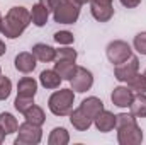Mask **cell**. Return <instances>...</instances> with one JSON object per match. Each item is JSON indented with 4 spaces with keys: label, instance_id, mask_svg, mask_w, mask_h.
I'll use <instances>...</instances> for the list:
<instances>
[{
    "label": "cell",
    "instance_id": "4fadbf2b",
    "mask_svg": "<svg viewBox=\"0 0 146 145\" xmlns=\"http://www.w3.org/2000/svg\"><path fill=\"white\" fill-rule=\"evenodd\" d=\"M70 121H72V125L76 128V130H80V132H83V130H88L90 126H92V123H94V119L92 118H88L82 109H75L70 113Z\"/></svg>",
    "mask_w": 146,
    "mask_h": 145
},
{
    "label": "cell",
    "instance_id": "277c9868",
    "mask_svg": "<svg viewBox=\"0 0 146 145\" xmlns=\"http://www.w3.org/2000/svg\"><path fill=\"white\" fill-rule=\"evenodd\" d=\"M53 15H54V21L60 24H73L80 15V5L75 3L73 0H60Z\"/></svg>",
    "mask_w": 146,
    "mask_h": 145
},
{
    "label": "cell",
    "instance_id": "e0dca14e",
    "mask_svg": "<svg viewBox=\"0 0 146 145\" xmlns=\"http://www.w3.org/2000/svg\"><path fill=\"white\" fill-rule=\"evenodd\" d=\"M129 109H131V114L134 118H146V96L145 94L138 92L133 97V101L129 104Z\"/></svg>",
    "mask_w": 146,
    "mask_h": 145
},
{
    "label": "cell",
    "instance_id": "ba28073f",
    "mask_svg": "<svg viewBox=\"0 0 146 145\" xmlns=\"http://www.w3.org/2000/svg\"><path fill=\"white\" fill-rule=\"evenodd\" d=\"M70 84H72V89L76 92H85L92 87L94 84V77L92 73L88 72L87 68L83 67H76V70L73 73V77L70 79Z\"/></svg>",
    "mask_w": 146,
    "mask_h": 145
},
{
    "label": "cell",
    "instance_id": "836d02e7",
    "mask_svg": "<svg viewBox=\"0 0 146 145\" xmlns=\"http://www.w3.org/2000/svg\"><path fill=\"white\" fill-rule=\"evenodd\" d=\"M5 50H7V48H5V44H3V43L0 41V56H2L3 53H5Z\"/></svg>",
    "mask_w": 146,
    "mask_h": 145
},
{
    "label": "cell",
    "instance_id": "52a82bcc",
    "mask_svg": "<svg viewBox=\"0 0 146 145\" xmlns=\"http://www.w3.org/2000/svg\"><path fill=\"white\" fill-rule=\"evenodd\" d=\"M138 70H139V60H138L136 56L131 55L126 62L115 65V68H114V75H115L117 80H121V82H127L133 75L138 73Z\"/></svg>",
    "mask_w": 146,
    "mask_h": 145
},
{
    "label": "cell",
    "instance_id": "5bb4252c",
    "mask_svg": "<svg viewBox=\"0 0 146 145\" xmlns=\"http://www.w3.org/2000/svg\"><path fill=\"white\" fill-rule=\"evenodd\" d=\"M37 91V82L33 77H24L17 84V96L22 97H34Z\"/></svg>",
    "mask_w": 146,
    "mask_h": 145
},
{
    "label": "cell",
    "instance_id": "7402d4cb",
    "mask_svg": "<svg viewBox=\"0 0 146 145\" xmlns=\"http://www.w3.org/2000/svg\"><path fill=\"white\" fill-rule=\"evenodd\" d=\"M92 15L99 21V22H107L112 19L114 15V7H97V5H92Z\"/></svg>",
    "mask_w": 146,
    "mask_h": 145
},
{
    "label": "cell",
    "instance_id": "cb8c5ba5",
    "mask_svg": "<svg viewBox=\"0 0 146 145\" xmlns=\"http://www.w3.org/2000/svg\"><path fill=\"white\" fill-rule=\"evenodd\" d=\"M68 140H70V137H68V132L65 128H54L51 132L48 142H49V145H66Z\"/></svg>",
    "mask_w": 146,
    "mask_h": 145
},
{
    "label": "cell",
    "instance_id": "d590c367",
    "mask_svg": "<svg viewBox=\"0 0 146 145\" xmlns=\"http://www.w3.org/2000/svg\"><path fill=\"white\" fill-rule=\"evenodd\" d=\"M0 21H2V15H0Z\"/></svg>",
    "mask_w": 146,
    "mask_h": 145
},
{
    "label": "cell",
    "instance_id": "7a4b0ae2",
    "mask_svg": "<svg viewBox=\"0 0 146 145\" xmlns=\"http://www.w3.org/2000/svg\"><path fill=\"white\" fill-rule=\"evenodd\" d=\"M115 128H117V140L121 145H138L143 142V132L136 123L133 114L121 113L115 116Z\"/></svg>",
    "mask_w": 146,
    "mask_h": 145
},
{
    "label": "cell",
    "instance_id": "7c38bea8",
    "mask_svg": "<svg viewBox=\"0 0 146 145\" xmlns=\"http://www.w3.org/2000/svg\"><path fill=\"white\" fill-rule=\"evenodd\" d=\"M33 55L39 62H53V60H56V50L53 46L42 44V43H37V44L33 46Z\"/></svg>",
    "mask_w": 146,
    "mask_h": 145
},
{
    "label": "cell",
    "instance_id": "83f0119b",
    "mask_svg": "<svg viewBox=\"0 0 146 145\" xmlns=\"http://www.w3.org/2000/svg\"><path fill=\"white\" fill-rule=\"evenodd\" d=\"M73 34L70 31H58L56 34H54V41L56 43H60V44H72L73 43Z\"/></svg>",
    "mask_w": 146,
    "mask_h": 145
},
{
    "label": "cell",
    "instance_id": "1f68e13d",
    "mask_svg": "<svg viewBox=\"0 0 146 145\" xmlns=\"http://www.w3.org/2000/svg\"><path fill=\"white\" fill-rule=\"evenodd\" d=\"M92 5H97V7H110L112 5V0H90Z\"/></svg>",
    "mask_w": 146,
    "mask_h": 145
},
{
    "label": "cell",
    "instance_id": "f546056e",
    "mask_svg": "<svg viewBox=\"0 0 146 145\" xmlns=\"http://www.w3.org/2000/svg\"><path fill=\"white\" fill-rule=\"evenodd\" d=\"M39 3H42L48 9V12H54V9L58 7L60 0H39Z\"/></svg>",
    "mask_w": 146,
    "mask_h": 145
},
{
    "label": "cell",
    "instance_id": "ffe728a7",
    "mask_svg": "<svg viewBox=\"0 0 146 145\" xmlns=\"http://www.w3.org/2000/svg\"><path fill=\"white\" fill-rule=\"evenodd\" d=\"M24 116H26V121H31V123H34V125H42L44 123V119H46V116H44V111L36 106V104H33L31 108L27 109L26 113H24Z\"/></svg>",
    "mask_w": 146,
    "mask_h": 145
},
{
    "label": "cell",
    "instance_id": "8fae6325",
    "mask_svg": "<svg viewBox=\"0 0 146 145\" xmlns=\"http://www.w3.org/2000/svg\"><path fill=\"white\" fill-rule=\"evenodd\" d=\"M15 68L22 73H29L36 68V56L33 53H19L15 56Z\"/></svg>",
    "mask_w": 146,
    "mask_h": 145
},
{
    "label": "cell",
    "instance_id": "8992f818",
    "mask_svg": "<svg viewBox=\"0 0 146 145\" xmlns=\"http://www.w3.org/2000/svg\"><path fill=\"white\" fill-rule=\"evenodd\" d=\"M131 56V46L126 41H112L107 46V58L110 63L119 65L122 62H126Z\"/></svg>",
    "mask_w": 146,
    "mask_h": 145
},
{
    "label": "cell",
    "instance_id": "30bf717a",
    "mask_svg": "<svg viewBox=\"0 0 146 145\" xmlns=\"http://www.w3.org/2000/svg\"><path fill=\"white\" fill-rule=\"evenodd\" d=\"M94 123H95V126H97L99 132L107 133V132H110V130L115 126V116H114L110 111L102 109V111L94 118Z\"/></svg>",
    "mask_w": 146,
    "mask_h": 145
},
{
    "label": "cell",
    "instance_id": "ac0fdd59",
    "mask_svg": "<svg viewBox=\"0 0 146 145\" xmlns=\"http://www.w3.org/2000/svg\"><path fill=\"white\" fill-rule=\"evenodd\" d=\"M39 80H41V84L46 89H58L63 79L54 72V70H44V72H41V75H39Z\"/></svg>",
    "mask_w": 146,
    "mask_h": 145
},
{
    "label": "cell",
    "instance_id": "e575fe53",
    "mask_svg": "<svg viewBox=\"0 0 146 145\" xmlns=\"http://www.w3.org/2000/svg\"><path fill=\"white\" fill-rule=\"evenodd\" d=\"M75 3H78V5H83V3H87V2H90V0H73Z\"/></svg>",
    "mask_w": 146,
    "mask_h": 145
},
{
    "label": "cell",
    "instance_id": "f1b7e54d",
    "mask_svg": "<svg viewBox=\"0 0 146 145\" xmlns=\"http://www.w3.org/2000/svg\"><path fill=\"white\" fill-rule=\"evenodd\" d=\"M134 48L141 55H146V33H139L138 36H134Z\"/></svg>",
    "mask_w": 146,
    "mask_h": 145
},
{
    "label": "cell",
    "instance_id": "2e32d148",
    "mask_svg": "<svg viewBox=\"0 0 146 145\" xmlns=\"http://www.w3.org/2000/svg\"><path fill=\"white\" fill-rule=\"evenodd\" d=\"M75 70H76V65L72 60H56V63H54V72L65 80H70Z\"/></svg>",
    "mask_w": 146,
    "mask_h": 145
},
{
    "label": "cell",
    "instance_id": "484cf974",
    "mask_svg": "<svg viewBox=\"0 0 146 145\" xmlns=\"http://www.w3.org/2000/svg\"><path fill=\"white\" fill-rule=\"evenodd\" d=\"M10 91H12V82H10V79L0 75V101L7 99V97L10 96Z\"/></svg>",
    "mask_w": 146,
    "mask_h": 145
},
{
    "label": "cell",
    "instance_id": "603a6c76",
    "mask_svg": "<svg viewBox=\"0 0 146 145\" xmlns=\"http://www.w3.org/2000/svg\"><path fill=\"white\" fill-rule=\"evenodd\" d=\"M127 87H129L133 92H141V94H145L146 92V75H141V73L133 75V77L127 80Z\"/></svg>",
    "mask_w": 146,
    "mask_h": 145
},
{
    "label": "cell",
    "instance_id": "4316f807",
    "mask_svg": "<svg viewBox=\"0 0 146 145\" xmlns=\"http://www.w3.org/2000/svg\"><path fill=\"white\" fill-rule=\"evenodd\" d=\"M56 60H76V51L72 48H61V50H56Z\"/></svg>",
    "mask_w": 146,
    "mask_h": 145
},
{
    "label": "cell",
    "instance_id": "4dcf8cb0",
    "mask_svg": "<svg viewBox=\"0 0 146 145\" xmlns=\"http://www.w3.org/2000/svg\"><path fill=\"white\" fill-rule=\"evenodd\" d=\"M121 3L127 9H133V7H138L141 3V0H121Z\"/></svg>",
    "mask_w": 146,
    "mask_h": 145
},
{
    "label": "cell",
    "instance_id": "d4e9b609",
    "mask_svg": "<svg viewBox=\"0 0 146 145\" xmlns=\"http://www.w3.org/2000/svg\"><path fill=\"white\" fill-rule=\"evenodd\" d=\"M33 104H34V97H22V96H17V99H15V103H14L15 109H17L19 113H22V114L31 108Z\"/></svg>",
    "mask_w": 146,
    "mask_h": 145
},
{
    "label": "cell",
    "instance_id": "44dd1931",
    "mask_svg": "<svg viewBox=\"0 0 146 145\" xmlns=\"http://www.w3.org/2000/svg\"><path fill=\"white\" fill-rule=\"evenodd\" d=\"M0 126L5 130L7 135H10V133H15V132H17L19 123H17V119H15L10 113H2V114H0Z\"/></svg>",
    "mask_w": 146,
    "mask_h": 145
},
{
    "label": "cell",
    "instance_id": "8d00e7d4",
    "mask_svg": "<svg viewBox=\"0 0 146 145\" xmlns=\"http://www.w3.org/2000/svg\"><path fill=\"white\" fill-rule=\"evenodd\" d=\"M145 75H146V73H145Z\"/></svg>",
    "mask_w": 146,
    "mask_h": 145
},
{
    "label": "cell",
    "instance_id": "d6a6232c",
    "mask_svg": "<svg viewBox=\"0 0 146 145\" xmlns=\"http://www.w3.org/2000/svg\"><path fill=\"white\" fill-rule=\"evenodd\" d=\"M5 135H7V133H5V130H3V128L0 126V144L3 142V138H5Z\"/></svg>",
    "mask_w": 146,
    "mask_h": 145
},
{
    "label": "cell",
    "instance_id": "9a60e30c",
    "mask_svg": "<svg viewBox=\"0 0 146 145\" xmlns=\"http://www.w3.org/2000/svg\"><path fill=\"white\" fill-rule=\"evenodd\" d=\"M80 109L88 116V118H95L102 109H104V103L99 99V97H87L82 104H80Z\"/></svg>",
    "mask_w": 146,
    "mask_h": 145
},
{
    "label": "cell",
    "instance_id": "5b68a950",
    "mask_svg": "<svg viewBox=\"0 0 146 145\" xmlns=\"http://www.w3.org/2000/svg\"><path fill=\"white\" fill-rule=\"evenodd\" d=\"M17 132L19 135L15 138V145H36L41 142V137H42L39 125H34L31 121L22 123L17 128Z\"/></svg>",
    "mask_w": 146,
    "mask_h": 145
},
{
    "label": "cell",
    "instance_id": "d6986e66",
    "mask_svg": "<svg viewBox=\"0 0 146 145\" xmlns=\"http://www.w3.org/2000/svg\"><path fill=\"white\" fill-rule=\"evenodd\" d=\"M48 14L49 12L42 3H36V5H33V10H31V21L41 28L48 22Z\"/></svg>",
    "mask_w": 146,
    "mask_h": 145
},
{
    "label": "cell",
    "instance_id": "9c48e42d",
    "mask_svg": "<svg viewBox=\"0 0 146 145\" xmlns=\"http://www.w3.org/2000/svg\"><path fill=\"white\" fill-rule=\"evenodd\" d=\"M133 97H134V94H133V91L129 87H115L112 91V94H110L112 103L115 106H119V108H127L131 104Z\"/></svg>",
    "mask_w": 146,
    "mask_h": 145
},
{
    "label": "cell",
    "instance_id": "6da1fadb",
    "mask_svg": "<svg viewBox=\"0 0 146 145\" xmlns=\"http://www.w3.org/2000/svg\"><path fill=\"white\" fill-rule=\"evenodd\" d=\"M29 22H31V12L26 7H12L7 12V15L0 21V33L10 39H15L24 33Z\"/></svg>",
    "mask_w": 146,
    "mask_h": 145
},
{
    "label": "cell",
    "instance_id": "3957f363",
    "mask_svg": "<svg viewBox=\"0 0 146 145\" xmlns=\"http://www.w3.org/2000/svg\"><path fill=\"white\" fill-rule=\"evenodd\" d=\"M73 101H75L73 89H60V91H56L49 97L48 106H49V111L53 114H56V116H66V114L72 113Z\"/></svg>",
    "mask_w": 146,
    "mask_h": 145
}]
</instances>
